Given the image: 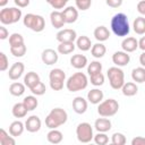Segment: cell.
Returning <instances> with one entry per match:
<instances>
[{
    "label": "cell",
    "instance_id": "51",
    "mask_svg": "<svg viewBox=\"0 0 145 145\" xmlns=\"http://www.w3.org/2000/svg\"><path fill=\"white\" fill-rule=\"evenodd\" d=\"M138 48H139L143 52H145V36H142V37L139 39V41H138Z\"/></svg>",
    "mask_w": 145,
    "mask_h": 145
},
{
    "label": "cell",
    "instance_id": "7",
    "mask_svg": "<svg viewBox=\"0 0 145 145\" xmlns=\"http://www.w3.org/2000/svg\"><path fill=\"white\" fill-rule=\"evenodd\" d=\"M118 110H119V103L114 99L104 100L97 106V113L103 118L114 116L118 112Z\"/></svg>",
    "mask_w": 145,
    "mask_h": 145
},
{
    "label": "cell",
    "instance_id": "12",
    "mask_svg": "<svg viewBox=\"0 0 145 145\" xmlns=\"http://www.w3.org/2000/svg\"><path fill=\"white\" fill-rule=\"evenodd\" d=\"M41 59H42L43 63H45L48 66L54 65V63H57V61L59 59L58 51H56L53 49H45L41 54Z\"/></svg>",
    "mask_w": 145,
    "mask_h": 145
},
{
    "label": "cell",
    "instance_id": "44",
    "mask_svg": "<svg viewBox=\"0 0 145 145\" xmlns=\"http://www.w3.org/2000/svg\"><path fill=\"white\" fill-rule=\"evenodd\" d=\"M48 3L54 9H62L67 5V0H49Z\"/></svg>",
    "mask_w": 145,
    "mask_h": 145
},
{
    "label": "cell",
    "instance_id": "36",
    "mask_svg": "<svg viewBox=\"0 0 145 145\" xmlns=\"http://www.w3.org/2000/svg\"><path fill=\"white\" fill-rule=\"evenodd\" d=\"M23 44H25V43H24V37H23L22 34H19V33H12L9 36V45H10V48L19 46V45H23Z\"/></svg>",
    "mask_w": 145,
    "mask_h": 145
},
{
    "label": "cell",
    "instance_id": "38",
    "mask_svg": "<svg viewBox=\"0 0 145 145\" xmlns=\"http://www.w3.org/2000/svg\"><path fill=\"white\" fill-rule=\"evenodd\" d=\"M94 143L95 145H108L109 144V136L105 133H97L94 135Z\"/></svg>",
    "mask_w": 145,
    "mask_h": 145
},
{
    "label": "cell",
    "instance_id": "42",
    "mask_svg": "<svg viewBox=\"0 0 145 145\" xmlns=\"http://www.w3.org/2000/svg\"><path fill=\"white\" fill-rule=\"evenodd\" d=\"M92 5V1L91 0H76L75 1V7L82 11H85L87 10Z\"/></svg>",
    "mask_w": 145,
    "mask_h": 145
},
{
    "label": "cell",
    "instance_id": "34",
    "mask_svg": "<svg viewBox=\"0 0 145 145\" xmlns=\"http://www.w3.org/2000/svg\"><path fill=\"white\" fill-rule=\"evenodd\" d=\"M23 103H24L25 108L27 109V111H33L39 105V101H37V99L34 95H27V96H25L24 100H23Z\"/></svg>",
    "mask_w": 145,
    "mask_h": 145
},
{
    "label": "cell",
    "instance_id": "45",
    "mask_svg": "<svg viewBox=\"0 0 145 145\" xmlns=\"http://www.w3.org/2000/svg\"><path fill=\"white\" fill-rule=\"evenodd\" d=\"M8 66H9V61H8L7 56L5 54V52H0V70L1 71L7 70Z\"/></svg>",
    "mask_w": 145,
    "mask_h": 145
},
{
    "label": "cell",
    "instance_id": "8",
    "mask_svg": "<svg viewBox=\"0 0 145 145\" xmlns=\"http://www.w3.org/2000/svg\"><path fill=\"white\" fill-rule=\"evenodd\" d=\"M76 136L77 139L83 144H88L94 138L93 128L88 122H80L76 127Z\"/></svg>",
    "mask_w": 145,
    "mask_h": 145
},
{
    "label": "cell",
    "instance_id": "5",
    "mask_svg": "<svg viewBox=\"0 0 145 145\" xmlns=\"http://www.w3.org/2000/svg\"><path fill=\"white\" fill-rule=\"evenodd\" d=\"M106 76L109 78L110 86L113 89H121L125 85V74L123 70L119 67H110L106 71Z\"/></svg>",
    "mask_w": 145,
    "mask_h": 145
},
{
    "label": "cell",
    "instance_id": "50",
    "mask_svg": "<svg viewBox=\"0 0 145 145\" xmlns=\"http://www.w3.org/2000/svg\"><path fill=\"white\" fill-rule=\"evenodd\" d=\"M15 5L18 6V8H25L29 5V0H15Z\"/></svg>",
    "mask_w": 145,
    "mask_h": 145
},
{
    "label": "cell",
    "instance_id": "47",
    "mask_svg": "<svg viewBox=\"0 0 145 145\" xmlns=\"http://www.w3.org/2000/svg\"><path fill=\"white\" fill-rule=\"evenodd\" d=\"M131 145H145V137L136 136L131 139Z\"/></svg>",
    "mask_w": 145,
    "mask_h": 145
},
{
    "label": "cell",
    "instance_id": "4",
    "mask_svg": "<svg viewBox=\"0 0 145 145\" xmlns=\"http://www.w3.org/2000/svg\"><path fill=\"white\" fill-rule=\"evenodd\" d=\"M23 24L25 27L36 33H40L45 28L44 18L41 15H36V14H26L23 18Z\"/></svg>",
    "mask_w": 145,
    "mask_h": 145
},
{
    "label": "cell",
    "instance_id": "33",
    "mask_svg": "<svg viewBox=\"0 0 145 145\" xmlns=\"http://www.w3.org/2000/svg\"><path fill=\"white\" fill-rule=\"evenodd\" d=\"M76 48V44L74 42H65V43H59L57 51L60 54H69L71 53Z\"/></svg>",
    "mask_w": 145,
    "mask_h": 145
},
{
    "label": "cell",
    "instance_id": "48",
    "mask_svg": "<svg viewBox=\"0 0 145 145\" xmlns=\"http://www.w3.org/2000/svg\"><path fill=\"white\" fill-rule=\"evenodd\" d=\"M9 37V32H8V29L3 26V25H1L0 26V40H6V39H8Z\"/></svg>",
    "mask_w": 145,
    "mask_h": 145
},
{
    "label": "cell",
    "instance_id": "10",
    "mask_svg": "<svg viewBox=\"0 0 145 145\" xmlns=\"http://www.w3.org/2000/svg\"><path fill=\"white\" fill-rule=\"evenodd\" d=\"M56 39L57 41H59V43L74 42L75 40H77V33L72 28H63L56 34Z\"/></svg>",
    "mask_w": 145,
    "mask_h": 145
},
{
    "label": "cell",
    "instance_id": "15",
    "mask_svg": "<svg viewBox=\"0 0 145 145\" xmlns=\"http://www.w3.org/2000/svg\"><path fill=\"white\" fill-rule=\"evenodd\" d=\"M24 70H25V66H24L23 62H15V63H12V66L9 68L8 77H9L11 80H17L18 78L22 77Z\"/></svg>",
    "mask_w": 145,
    "mask_h": 145
},
{
    "label": "cell",
    "instance_id": "28",
    "mask_svg": "<svg viewBox=\"0 0 145 145\" xmlns=\"http://www.w3.org/2000/svg\"><path fill=\"white\" fill-rule=\"evenodd\" d=\"M133 28H134L135 33L138 35L145 34V17H143V16L136 17L133 23Z\"/></svg>",
    "mask_w": 145,
    "mask_h": 145
},
{
    "label": "cell",
    "instance_id": "22",
    "mask_svg": "<svg viewBox=\"0 0 145 145\" xmlns=\"http://www.w3.org/2000/svg\"><path fill=\"white\" fill-rule=\"evenodd\" d=\"M93 35H94V37H95L100 43H102V42L109 40V37H110V31H109L105 26L101 25V26H97V27L94 29Z\"/></svg>",
    "mask_w": 145,
    "mask_h": 145
},
{
    "label": "cell",
    "instance_id": "43",
    "mask_svg": "<svg viewBox=\"0 0 145 145\" xmlns=\"http://www.w3.org/2000/svg\"><path fill=\"white\" fill-rule=\"evenodd\" d=\"M45 91H46V87H45V85H44L42 82H40L35 87H33V88L31 89V92H32L34 95H36V96L43 95V94L45 93Z\"/></svg>",
    "mask_w": 145,
    "mask_h": 145
},
{
    "label": "cell",
    "instance_id": "21",
    "mask_svg": "<svg viewBox=\"0 0 145 145\" xmlns=\"http://www.w3.org/2000/svg\"><path fill=\"white\" fill-rule=\"evenodd\" d=\"M94 127H95V129H96L99 133H106V131H109V130L111 129L112 123H111L110 119L102 117V118H99V119L95 120Z\"/></svg>",
    "mask_w": 145,
    "mask_h": 145
},
{
    "label": "cell",
    "instance_id": "32",
    "mask_svg": "<svg viewBox=\"0 0 145 145\" xmlns=\"http://www.w3.org/2000/svg\"><path fill=\"white\" fill-rule=\"evenodd\" d=\"M27 109L25 108V105H24V103L22 102V103H16V104H14V106H12V109H11V113H12V116L15 117V118H24L26 114H27Z\"/></svg>",
    "mask_w": 145,
    "mask_h": 145
},
{
    "label": "cell",
    "instance_id": "52",
    "mask_svg": "<svg viewBox=\"0 0 145 145\" xmlns=\"http://www.w3.org/2000/svg\"><path fill=\"white\" fill-rule=\"evenodd\" d=\"M139 63L142 65V67L145 68V52H143V53L139 56Z\"/></svg>",
    "mask_w": 145,
    "mask_h": 145
},
{
    "label": "cell",
    "instance_id": "11",
    "mask_svg": "<svg viewBox=\"0 0 145 145\" xmlns=\"http://www.w3.org/2000/svg\"><path fill=\"white\" fill-rule=\"evenodd\" d=\"M130 61V56L125 51H116L112 54V62L116 65V67H123L127 66Z\"/></svg>",
    "mask_w": 145,
    "mask_h": 145
},
{
    "label": "cell",
    "instance_id": "20",
    "mask_svg": "<svg viewBox=\"0 0 145 145\" xmlns=\"http://www.w3.org/2000/svg\"><path fill=\"white\" fill-rule=\"evenodd\" d=\"M103 97H104V94L99 88H93L87 93V101L91 102L92 104H100L103 101Z\"/></svg>",
    "mask_w": 145,
    "mask_h": 145
},
{
    "label": "cell",
    "instance_id": "41",
    "mask_svg": "<svg viewBox=\"0 0 145 145\" xmlns=\"http://www.w3.org/2000/svg\"><path fill=\"white\" fill-rule=\"evenodd\" d=\"M26 45L23 44V45H19V46H15V48H10V53L14 56V57H24L25 53H26Z\"/></svg>",
    "mask_w": 145,
    "mask_h": 145
},
{
    "label": "cell",
    "instance_id": "23",
    "mask_svg": "<svg viewBox=\"0 0 145 145\" xmlns=\"http://www.w3.org/2000/svg\"><path fill=\"white\" fill-rule=\"evenodd\" d=\"M87 58L84 54H74L70 58V65L76 69H83L87 66Z\"/></svg>",
    "mask_w": 145,
    "mask_h": 145
},
{
    "label": "cell",
    "instance_id": "1",
    "mask_svg": "<svg viewBox=\"0 0 145 145\" xmlns=\"http://www.w3.org/2000/svg\"><path fill=\"white\" fill-rule=\"evenodd\" d=\"M110 27L111 31L114 35L119 36V37H123L127 36L130 32V26H129V22H128V17L126 14L123 12H118L116 14L110 22Z\"/></svg>",
    "mask_w": 145,
    "mask_h": 145
},
{
    "label": "cell",
    "instance_id": "18",
    "mask_svg": "<svg viewBox=\"0 0 145 145\" xmlns=\"http://www.w3.org/2000/svg\"><path fill=\"white\" fill-rule=\"evenodd\" d=\"M50 22H51V25L57 29L62 28L63 25L66 24V22L63 19V16H62V12L58 11V10H53L50 14Z\"/></svg>",
    "mask_w": 145,
    "mask_h": 145
},
{
    "label": "cell",
    "instance_id": "13",
    "mask_svg": "<svg viewBox=\"0 0 145 145\" xmlns=\"http://www.w3.org/2000/svg\"><path fill=\"white\" fill-rule=\"evenodd\" d=\"M61 12H62V16H63V19H65L66 24H72L78 18V10L74 6L66 7Z\"/></svg>",
    "mask_w": 145,
    "mask_h": 145
},
{
    "label": "cell",
    "instance_id": "27",
    "mask_svg": "<svg viewBox=\"0 0 145 145\" xmlns=\"http://www.w3.org/2000/svg\"><path fill=\"white\" fill-rule=\"evenodd\" d=\"M121 91H122V94H123L125 96H134V95L137 94L138 87H137L136 83H134V82H127V83H125V85L122 86Z\"/></svg>",
    "mask_w": 145,
    "mask_h": 145
},
{
    "label": "cell",
    "instance_id": "25",
    "mask_svg": "<svg viewBox=\"0 0 145 145\" xmlns=\"http://www.w3.org/2000/svg\"><path fill=\"white\" fill-rule=\"evenodd\" d=\"M76 45H77V48H78L80 51H88V50H91L92 46H93V44H92L89 37L86 36V35H82V36L77 37V40H76Z\"/></svg>",
    "mask_w": 145,
    "mask_h": 145
},
{
    "label": "cell",
    "instance_id": "37",
    "mask_svg": "<svg viewBox=\"0 0 145 145\" xmlns=\"http://www.w3.org/2000/svg\"><path fill=\"white\" fill-rule=\"evenodd\" d=\"M102 71V63L97 60H94V61H91L87 66V74L89 76L92 75H95V74H99Z\"/></svg>",
    "mask_w": 145,
    "mask_h": 145
},
{
    "label": "cell",
    "instance_id": "19",
    "mask_svg": "<svg viewBox=\"0 0 145 145\" xmlns=\"http://www.w3.org/2000/svg\"><path fill=\"white\" fill-rule=\"evenodd\" d=\"M40 82H41L40 76H39V74L35 72V71H28V72L25 75V77H24V84H25V86L28 87L29 89H32L33 87H35Z\"/></svg>",
    "mask_w": 145,
    "mask_h": 145
},
{
    "label": "cell",
    "instance_id": "3",
    "mask_svg": "<svg viewBox=\"0 0 145 145\" xmlns=\"http://www.w3.org/2000/svg\"><path fill=\"white\" fill-rule=\"evenodd\" d=\"M87 84H88V79H87V76L82 72V71H78V72H75L72 74L66 82V87L69 92H78V91H83L87 87Z\"/></svg>",
    "mask_w": 145,
    "mask_h": 145
},
{
    "label": "cell",
    "instance_id": "26",
    "mask_svg": "<svg viewBox=\"0 0 145 145\" xmlns=\"http://www.w3.org/2000/svg\"><path fill=\"white\" fill-rule=\"evenodd\" d=\"M46 139H48L49 143L56 145V144H59V143L62 142L63 135H62V133H61L60 130H58V129H51V130L48 133V135H46Z\"/></svg>",
    "mask_w": 145,
    "mask_h": 145
},
{
    "label": "cell",
    "instance_id": "29",
    "mask_svg": "<svg viewBox=\"0 0 145 145\" xmlns=\"http://www.w3.org/2000/svg\"><path fill=\"white\" fill-rule=\"evenodd\" d=\"M105 52H106V48H105V45H104L103 43H100V42L93 44V46H92V49H91V53H92V56H93L94 58H96V59H100V58L104 57Z\"/></svg>",
    "mask_w": 145,
    "mask_h": 145
},
{
    "label": "cell",
    "instance_id": "54",
    "mask_svg": "<svg viewBox=\"0 0 145 145\" xmlns=\"http://www.w3.org/2000/svg\"><path fill=\"white\" fill-rule=\"evenodd\" d=\"M87 145H95V144H92V143H88Z\"/></svg>",
    "mask_w": 145,
    "mask_h": 145
},
{
    "label": "cell",
    "instance_id": "55",
    "mask_svg": "<svg viewBox=\"0 0 145 145\" xmlns=\"http://www.w3.org/2000/svg\"><path fill=\"white\" fill-rule=\"evenodd\" d=\"M108 145H114V144H113V143H110V144H108Z\"/></svg>",
    "mask_w": 145,
    "mask_h": 145
},
{
    "label": "cell",
    "instance_id": "35",
    "mask_svg": "<svg viewBox=\"0 0 145 145\" xmlns=\"http://www.w3.org/2000/svg\"><path fill=\"white\" fill-rule=\"evenodd\" d=\"M0 145H16L15 137H12L10 134H7L3 128L0 129Z\"/></svg>",
    "mask_w": 145,
    "mask_h": 145
},
{
    "label": "cell",
    "instance_id": "24",
    "mask_svg": "<svg viewBox=\"0 0 145 145\" xmlns=\"http://www.w3.org/2000/svg\"><path fill=\"white\" fill-rule=\"evenodd\" d=\"M25 123H23L20 120H15L9 126V134L12 137H18L24 133Z\"/></svg>",
    "mask_w": 145,
    "mask_h": 145
},
{
    "label": "cell",
    "instance_id": "6",
    "mask_svg": "<svg viewBox=\"0 0 145 145\" xmlns=\"http://www.w3.org/2000/svg\"><path fill=\"white\" fill-rule=\"evenodd\" d=\"M22 18V9L16 7H7L0 10V22L2 25H11Z\"/></svg>",
    "mask_w": 145,
    "mask_h": 145
},
{
    "label": "cell",
    "instance_id": "31",
    "mask_svg": "<svg viewBox=\"0 0 145 145\" xmlns=\"http://www.w3.org/2000/svg\"><path fill=\"white\" fill-rule=\"evenodd\" d=\"M131 78L134 83H144L145 82V68L144 67H137L131 70Z\"/></svg>",
    "mask_w": 145,
    "mask_h": 145
},
{
    "label": "cell",
    "instance_id": "46",
    "mask_svg": "<svg viewBox=\"0 0 145 145\" xmlns=\"http://www.w3.org/2000/svg\"><path fill=\"white\" fill-rule=\"evenodd\" d=\"M105 3L111 8H118L122 5V0H106Z\"/></svg>",
    "mask_w": 145,
    "mask_h": 145
},
{
    "label": "cell",
    "instance_id": "53",
    "mask_svg": "<svg viewBox=\"0 0 145 145\" xmlns=\"http://www.w3.org/2000/svg\"><path fill=\"white\" fill-rule=\"evenodd\" d=\"M7 2H8V1H7V0H5V1H2V2H0V6H1V7H3L5 5H7Z\"/></svg>",
    "mask_w": 145,
    "mask_h": 145
},
{
    "label": "cell",
    "instance_id": "2",
    "mask_svg": "<svg viewBox=\"0 0 145 145\" xmlns=\"http://www.w3.org/2000/svg\"><path fill=\"white\" fill-rule=\"evenodd\" d=\"M68 120V113L61 108L52 109L45 118V125L50 129H57L58 127L65 125Z\"/></svg>",
    "mask_w": 145,
    "mask_h": 145
},
{
    "label": "cell",
    "instance_id": "49",
    "mask_svg": "<svg viewBox=\"0 0 145 145\" xmlns=\"http://www.w3.org/2000/svg\"><path fill=\"white\" fill-rule=\"evenodd\" d=\"M137 11L140 15L145 16V0H142V1H139L137 3Z\"/></svg>",
    "mask_w": 145,
    "mask_h": 145
},
{
    "label": "cell",
    "instance_id": "14",
    "mask_svg": "<svg viewBox=\"0 0 145 145\" xmlns=\"http://www.w3.org/2000/svg\"><path fill=\"white\" fill-rule=\"evenodd\" d=\"M41 119L37 117V116H31L26 119L25 121V129L29 133H36L41 129Z\"/></svg>",
    "mask_w": 145,
    "mask_h": 145
},
{
    "label": "cell",
    "instance_id": "16",
    "mask_svg": "<svg viewBox=\"0 0 145 145\" xmlns=\"http://www.w3.org/2000/svg\"><path fill=\"white\" fill-rule=\"evenodd\" d=\"M121 48H122V51H125L127 53L134 52V51H136L138 49V40H136V37L128 36V37L122 40Z\"/></svg>",
    "mask_w": 145,
    "mask_h": 145
},
{
    "label": "cell",
    "instance_id": "40",
    "mask_svg": "<svg viewBox=\"0 0 145 145\" xmlns=\"http://www.w3.org/2000/svg\"><path fill=\"white\" fill-rule=\"evenodd\" d=\"M111 142L114 145H126V136L121 133H114L111 136Z\"/></svg>",
    "mask_w": 145,
    "mask_h": 145
},
{
    "label": "cell",
    "instance_id": "9",
    "mask_svg": "<svg viewBox=\"0 0 145 145\" xmlns=\"http://www.w3.org/2000/svg\"><path fill=\"white\" fill-rule=\"evenodd\" d=\"M50 87L53 91H61L63 88V83L66 80V74L60 68H54L49 74Z\"/></svg>",
    "mask_w": 145,
    "mask_h": 145
},
{
    "label": "cell",
    "instance_id": "17",
    "mask_svg": "<svg viewBox=\"0 0 145 145\" xmlns=\"http://www.w3.org/2000/svg\"><path fill=\"white\" fill-rule=\"evenodd\" d=\"M72 110L78 114L85 113L87 110V100H85L83 96H76L72 100Z\"/></svg>",
    "mask_w": 145,
    "mask_h": 145
},
{
    "label": "cell",
    "instance_id": "30",
    "mask_svg": "<svg viewBox=\"0 0 145 145\" xmlns=\"http://www.w3.org/2000/svg\"><path fill=\"white\" fill-rule=\"evenodd\" d=\"M25 84L19 83V82H15L9 86V93L12 96H22L25 93Z\"/></svg>",
    "mask_w": 145,
    "mask_h": 145
},
{
    "label": "cell",
    "instance_id": "39",
    "mask_svg": "<svg viewBox=\"0 0 145 145\" xmlns=\"http://www.w3.org/2000/svg\"><path fill=\"white\" fill-rule=\"evenodd\" d=\"M89 80H91V84H93L94 86H101L104 84V75L102 72L92 75L89 76Z\"/></svg>",
    "mask_w": 145,
    "mask_h": 145
}]
</instances>
